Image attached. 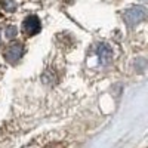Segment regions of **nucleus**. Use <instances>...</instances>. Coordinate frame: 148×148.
Here are the masks:
<instances>
[{"instance_id": "4", "label": "nucleus", "mask_w": 148, "mask_h": 148, "mask_svg": "<svg viewBox=\"0 0 148 148\" xmlns=\"http://www.w3.org/2000/svg\"><path fill=\"white\" fill-rule=\"evenodd\" d=\"M24 51H22V46L21 45H12L8 47V51L5 52V58L9 61L10 64H15L16 61L22 56Z\"/></svg>"}, {"instance_id": "6", "label": "nucleus", "mask_w": 148, "mask_h": 148, "mask_svg": "<svg viewBox=\"0 0 148 148\" xmlns=\"http://www.w3.org/2000/svg\"><path fill=\"white\" fill-rule=\"evenodd\" d=\"M5 33H6V36L9 37V39H14V37L16 36V28L15 27H8Z\"/></svg>"}, {"instance_id": "5", "label": "nucleus", "mask_w": 148, "mask_h": 148, "mask_svg": "<svg viewBox=\"0 0 148 148\" xmlns=\"http://www.w3.org/2000/svg\"><path fill=\"white\" fill-rule=\"evenodd\" d=\"M3 9H5L6 12L14 10V9H15V3L12 2V0H6V2H3Z\"/></svg>"}, {"instance_id": "7", "label": "nucleus", "mask_w": 148, "mask_h": 148, "mask_svg": "<svg viewBox=\"0 0 148 148\" xmlns=\"http://www.w3.org/2000/svg\"><path fill=\"white\" fill-rule=\"evenodd\" d=\"M141 2H145V0H141Z\"/></svg>"}, {"instance_id": "3", "label": "nucleus", "mask_w": 148, "mask_h": 148, "mask_svg": "<svg viewBox=\"0 0 148 148\" xmlns=\"http://www.w3.org/2000/svg\"><path fill=\"white\" fill-rule=\"evenodd\" d=\"M42 25H40V21L37 16L31 15L28 18H25V21H24V31H25L28 36H34L40 31Z\"/></svg>"}, {"instance_id": "1", "label": "nucleus", "mask_w": 148, "mask_h": 148, "mask_svg": "<svg viewBox=\"0 0 148 148\" xmlns=\"http://www.w3.org/2000/svg\"><path fill=\"white\" fill-rule=\"evenodd\" d=\"M123 19H125V22L129 27L136 25V24H139L141 21L145 19V9L141 8V6L129 8L127 10H125V14H123Z\"/></svg>"}, {"instance_id": "2", "label": "nucleus", "mask_w": 148, "mask_h": 148, "mask_svg": "<svg viewBox=\"0 0 148 148\" xmlns=\"http://www.w3.org/2000/svg\"><path fill=\"white\" fill-rule=\"evenodd\" d=\"M96 55H98V59H99V64L107 65L111 61V58H113V49H111L107 43H101L96 49Z\"/></svg>"}]
</instances>
